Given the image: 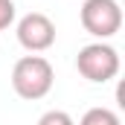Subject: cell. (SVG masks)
<instances>
[{
	"label": "cell",
	"instance_id": "obj_1",
	"mask_svg": "<svg viewBox=\"0 0 125 125\" xmlns=\"http://www.w3.org/2000/svg\"><path fill=\"white\" fill-rule=\"evenodd\" d=\"M52 82H55V70L44 55H23L12 67V87L21 99L29 102L44 99L52 90Z\"/></svg>",
	"mask_w": 125,
	"mask_h": 125
},
{
	"label": "cell",
	"instance_id": "obj_2",
	"mask_svg": "<svg viewBox=\"0 0 125 125\" xmlns=\"http://www.w3.org/2000/svg\"><path fill=\"white\" fill-rule=\"evenodd\" d=\"M76 70L87 79V82H96V84H105L111 79H116L119 73V52L105 44V41H96V44H87L79 50L76 55Z\"/></svg>",
	"mask_w": 125,
	"mask_h": 125
},
{
	"label": "cell",
	"instance_id": "obj_3",
	"mask_svg": "<svg viewBox=\"0 0 125 125\" xmlns=\"http://www.w3.org/2000/svg\"><path fill=\"white\" fill-rule=\"evenodd\" d=\"M79 21H82L84 32L105 41V38H114L122 29V9L116 0H84Z\"/></svg>",
	"mask_w": 125,
	"mask_h": 125
},
{
	"label": "cell",
	"instance_id": "obj_4",
	"mask_svg": "<svg viewBox=\"0 0 125 125\" xmlns=\"http://www.w3.org/2000/svg\"><path fill=\"white\" fill-rule=\"evenodd\" d=\"M18 44L29 52H47L55 44V23L44 12H29L18 21Z\"/></svg>",
	"mask_w": 125,
	"mask_h": 125
},
{
	"label": "cell",
	"instance_id": "obj_5",
	"mask_svg": "<svg viewBox=\"0 0 125 125\" xmlns=\"http://www.w3.org/2000/svg\"><path fill=\"white\" fill-rule=\"evenodd\" d=\"M79 125H122V122H119V116H116L111 108H90V111L82 116Z\"/></svg>",
	"mask_w": 125,
	"mask_h": 125
},
{
	"label": "cell",
	"instance_id": "obj_6",
	"mask_svg": "<svg viewBox=\"0 0 125 125\" xmlns=\"http://www.w3.org/2000/svg\"><path fill=\"white\" fill-rule=\"evenodd\" d=\"M38 125H76V119H73L67 111H58V108H52V111H47V114L38 119Z\"/></svg>",
	"mask_w": 125,
	"mask_h": 125
},
{
	"label": "cell",
	"instance_id": "obj_7",
	"mask_svg": "<svg viewBox=\"0 0 125 125\" xmlns=\"http://www.w3.org/2000/svg\"><path fill=\"white\" fill-rule=\"evenodd\" d=\"M15 23V3L12 0H0V32Z\"/></svg>",
	"mask_w": 125,
	"mask_h": 125
}]
</instances>
